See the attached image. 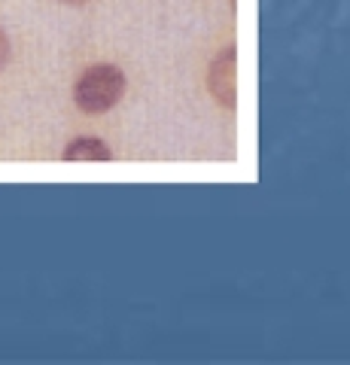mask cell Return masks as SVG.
I'll list each match as a JSON object with an SVG mask.
<instances>
[{
	"instance_id": "1",
	"label": "cell",
	"mask_w": 350,
	"mask_h": 365,
	"mask_svg": "<svg viewBox=\"0 0 350 365\" xmlns=\"http://www.w3.org/2000/svg\"><path fill=\"white\" fill-rule=\"evenodd\" d=\"M125 95V73L116 64H92L73 86L76 107L88 116H101V113L113 110Z\"/></svg>"
},
{
	"instance_id": "2",
	"label": "cell",
	"mask_w": 350,
	"mask_h": 365,
	"mask_svg": "<svg viewBox=\"0 0 350 365\" xmlns=\"http://www.w3.org/2000/svg\"><path fill=\"white\" fill-rule=\"evenodd\" d=\"M207 91L225 110H235L238 104V52H235V46H225L213 55L207 67Z\"/></svg>"
},
{
	"instance_id": "3",
	"label": "cell",
	"mask_w": 350,
	"mask_h": 365,
	"mask_svg": "<svg viewBox=\"0 0 350 365\" xmlns=\"http://www.w3.org/2000/svg\"><path fill=\"white\" fill-rule=\"evenodd\" d=\"M67 162H110L113 158V150L101 140V137H76L64 146L61 153Z\"/></svg>"
},
{
	"instance_id": "4",
	"label": "cell",
	"mask_w": 350,
	"mask_h": 365,
	"mask_svg": "<svg viewBox=\"0 0 350 365\" xmlns=\"http://www.w3.org/2000/svg\"><path fill=\"white\" fill-rule=\"evenodd\" d=\"M6 64H9V37L0 31V73L6 71Z\"/></svg>"
},
{
	"instance_id": "5",
	"label": "cell",
	"mask_w": 350,
	"mask_h": 365,
	"mask_svg": "<svg viewBox=\"0 0 350 365\" xmlns=\"http://www.w3.org/2000/svg\"><path fill=\"white\" fill-rule=\"evenodd\" d=\"M58 4H67V6H86L88 0H58Z\"/></svg>"
}]
</instances>
